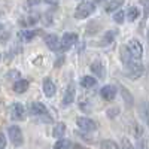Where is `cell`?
<instances>
[{
    "mask_svg": "<svg viewBox=\"0 0 149 149\" xmlns=\"http://www.w3.org/2000/svg\"><path fill=\"white\" fill-rule=\"evenodd\" d=\"M94 10H95L94 3H91V2H82L76 8V10H74V17H76L78 19H84L86 17H90Z\"/></svg>",
    "mask_w": 149,
    "mask_h": 149,
    "instance_id": "6da1fadb",
    "label": "cell"
},
{
    "mask_svg": "<svg viewBox=\"0 0 149 149\" xmlns=\"http://www.w3.org/2000/svg\"><path fill=\"white\" fill-rule=\"evenodd\" d=\"M125 66H127V73L125 74H127L128 78H131V79L140 78L142 74H143V72H145L143 66L139 63V61H131V63H128Z\"/></svg>",
    "mask_w": 149,
    "mask_h": 149,
    "instance_id": "7a4b0ae2",
    "label": "cell"
},
{
    "mask_svg": "<svg viewBox=\"0 0 149 149\" xmlns=\"http://www.w3.org/2000/svg\"><path fill=\"white\" fill-rule=\"evenodd\" d=\"M76 42H78V34L76 33H66L63 37H61L60 51H67V49H70Z\"/></svg>",
    "mask_w": 149,
    "mask_h": 149,
    "instance_id": "3957f363",
    "label": "cell"
},
{
    "mask_svg": "<svg viewBox=\"0 0 149 149\" xmlns=\"http://www.w3.org/2000/svg\"><path fill=\"white\" fill-rule=\"evenodd\" d=\"M8 133H9V139H10V142L14 143L15 146H21V145H22L24 139H22V133H21L19 127L12 125V127H9Z\"/></svg>",
    "mask_w": 149,
    "mask_h": 149,
    "instance_id": "277c9868",
    "label": "cell"
},
{
    "mask_svg": "<svg viewBox=\"0 0 149 149\" xmlns=\"http://www.w3.org/2000/svg\"><path fill=\"white\" fill-rule=\"evenodd\" d=\"M10 118L14 121H22L26 118V109L21 103H14L10 106Z\"/></svg>",
    "mask_w": 149,
    "mask_h": 149,
    "instance_id": "5b68a950",
    "label": "cell"
},
{
    "mask_svg": "<svg viewBox=\"0 0 149 149\" xmlns=\"http://www.w3.org/2000/svg\"><path fill=\"white\" fill-rule=\"evenodd\" d=\"M128 49H130V52H131L133 58H137V60H139V58L143 55V46H142V43H140L137 39L130 40V43H128Z\"/></svg>",
    "mask_w": 149,
    "mask_h": 149,
    "instance_id": "8992f818",
    "label": "cell"
},
{
    "mask_svg": "<svg viewBox=\"0 0 149 149\" xmlns=\"http://www.w3.org/2000/svg\"><path fill=\"white\" fill-rule=\"evenodd\" d=\"M76 124H78V127L84 131H94L97 128V124L90 118H78Z\"/></svg>",
    "mask_w": 149,
    "mask_h": 149,
    "instance_id": "52a82bcc",
    "label": "cell"
},
{
    "mask_svg": "<svg viewBox=\"0 0 149 149\" xmlns=\"http://www.w3.org/2000/svg\"><path fill=\"white\" fill-rule=\"evenodd\" d=\"M29 110H30V113H31V115H34V116H43V115H46V113H48L46 107H45L42 103H39V102L30 103Z\"/></svg>",
    "mask_w": 149,
    "mask_h": 149,
    "instance_id": "ba28073f",
    "label": "cell"
},
{
    "mask_svg": "<svg viewBox=\"0 0 149 149\" xmlns=\"http://www.w3.org/2000/svg\"><path fill=\"white\" fill-rule=\"evenodd\" d=\"M100 94H102V97L104 98V100L110 102V100H113L115 95H116V88L113 85H104L102 88V91H100Z\"/></svg>",
    "mask_w": 149,
    "mask_h": 149,
    "instance_id": "9c48e42d",
    "label": "cell"
},
{
    "mask_svg": "<svg viewBox=\"0 0 149 149\" xmlns=\"http://www.w3.org/2000/svg\"><path fill=\"white\" fill-rule=\"evenodd\" d=\"M45 43L51 51H60V40L55 34H48L45 37Z\"/></svg>",
    "mask_w": 149,
    "mask_h": 149,
    "instance_id": "30bf717a",
    "label": "cell"
},
{
    "mask_svg": "<svg viewBox=\"0 0 149 149\" xmlns=\"http://www.w3.org/2000/svg\"><path fill=\"white\" fill-rule=\"evenodd\" d=\"M43 93H45V95L46 97H52L54 94H55V85H54V82L51 81V78H45L43 79Z\"/></svg>",
    "mask_w": 149,
    "mask_h": 149,
    "instance_id": "8fae6325",
    "label": "cell"
},
{
    "mask_svg": "<svg viewBox=\"0 0 149 149\" xmlns=\"http://www.w3.org/2000/svg\"><path fill=\"white\" fill-rule=\"evenodd\" d=\"M27 90H29V81H26V79H19L14 84V91L18 93V94L26 93Z\"/></svg>",
    "mask_w": 149,
    "mask_h": 149,
    "instance_id": "7c38bea8",
    "label": "cell"
},
{
    "mask_svg": "<svg viewBox=\"0 0 149 149\" xmlns=\"http://www.w3.org/2000/svg\"><path fill=\"white\" fill-rule=\"evenodd\" d=\"M121 60H122L124 64H128V63H131V61H133V55L130 52L128 46H125V45L121 46Z\"/></svg>",
    "mask_w": 149,
    "mask_h": 149,
    "instance_id": "4fadbf2b",
    "label": "cell"
},
{
    "mask_svg": "<svg viewBox=\"0 0 149 149\" xmlns=\"http://www.w3.org/2000/svg\"><path fill=\"white\" fill-rule=\"evenodd\" d=\"M91 72L95 73L98 78H104V67H103V64L100 63V61H94V63L91 64Z\"/></svg>",
    "mask_w": 149,
    "mask_h": 149,
    "instance_id": "5bb4252c",
    "label": "cell"
},
{
    "mask_svg": "<svg viewBox=\"0 0 149 149\" xmlns=\"http://www.w3.org/2000/svg\"><path fill=\"white\" fill-rule=\"evenodd\" d=\"M37 34H42V31H40V30H24V31H21L18 36L22 37L24 40H31L33 37L37 36Z\"/></svg>",
    "mask_w": 149,
    "mask_h": 149,
    "instance_id": "9a60e30c",
    "label": "cell"
},
{
    "mask_svg": "<svg viewBox=\"0 0 149 149\" xmlns=\"http://www.w3.org/2000/svg\"><path fill=\"white\" fill-rule=\"evenodd\" d=\"M64 133H66V125L63 122H58V124H55V127H54V131H52V134H54V137H57V139H61L64 136Z\"/></svg>",
    "mask_w": 149,
    "mask_h": 149,
    "instance_id": "2e32d148",
    "label": "cell"
},
{
    "mask_svg": "<svg viewBox=\"0 0 149 149\" xmlns=\"http://www.w3.org/2000/svg\"><path fill=\"white\" fill-rule=\"evenodd\" d=\"M73 98H74V86L70 85L69 86V90L66 91L64 94V98H63V104H70L73 102Z\"/></svg>",
    "mask_w": 149,
    "mask_h": 149,
    "instance_id": "e0dca14e",
    "label": "cell"
},
{
    "mask_svg": "<svg viewBox=\"0 0 149 149\" xmlns=\"http://www.w3.org/2000/svg\"><path fill=\"white\" fill-rule=\"evenodd\" d=\"M140 116L146 121V124L149 125V103L148 102H143L140 104Z\"/></svg>",
    "mask_w": 149,
    "mask_h": 149,
    "instance_id": "ac0fdd59",
    "label": "cell"
},
{
    "mask_svg": "<svg viewBox=\"0 0 149 149\" xmlns=\"http://www.w3.org/2000/svg\"><path fill=\"white\" fill-rule=\"evenodd\" d=\"M81 85L84 86V88H94V86L97 85V81L93 76H85V78H82Z\"/></svg>",
    "mask_w": 149,
    "mask_h": 149,
    "instance_id": "d6986e66",
    "label": "cell"
},
{
    "mask_svg": "<svg viewBox=\"0 0 149 149\" xmlns=\"http://www.w3.org/2000/svg\"><path fill=\"white\" fill-rule=\"evenodd\" d=\"M124 3V0H113V2H109L107 6H106V10L107 12H115L119 6H122Z\"/></svg>",
    "mask_w": 149,
    "mask_h": 149,
    "instance_id": "ffe728a7",
    "label": "cell"
},
{
    "mask_svg": "<svg viewBox=\"0 0 149 149\" xmlns=\"http://www.w3.org/2000/svg\"><path fill=\"white\" fill-rule=\"evenodd\" d=\"M137 17H139V9L136 8V6L130 8L128 12H127V18H128L130 21H134V19H137Z\"/></svg>",
    "mask_w": 149,
    "mask_h": 149,
    "instance_id": "44dd1931",
    "label": "cell"
},
{
    "mask_svg": "<svg viewBox=\"0 0 149 149\" xmlns=\"http://www.w3.org/2000/svg\"><path fill=\"white\" fill-rule=\"evenodd\" d=\"M54 149H70V142L69 140H64V139H60L54 145Z\"/></svg>",
    "mask_w": 149,
    "mask_h": 149,
    "instance_id": "7402d4cb",
    "label": "cell"
},
{
    "mask_svg": "<svg viewBox=\"0 0 149 149\" xmlns=\"http://www.w3.org/2000/svg\"><path fill=\"white\" fill-rule=\"evenodd\" d=\"M102 149H119L118 145L113 142V140H103L102 145H100Z\"/></svg>",
    "mask_w": 149,
    "mask_h": 149,
    "instance_id": "603a6c76",
    "label": "cell"
},
{
    "mask_svg": "<svg viewBox=\"0 0 149 149\" xmlns=\"http://www.w3.org/2000/svg\"><path fill=\"white\" fill-rule=\"evenodd\" d=\"M124 17H125V12L116 10V12H115V15H113V19H115L118 24H122V22H124Z\"/></svg>",
    "mask_w": 149,
    "mask_h": 149,
    "instance_id": "cb8c5ba5",
    "label": "cell"
},
{
    "mask_svg": "<svg viewBox=\"0 0 149 149\" xmlns=\"http://www.w3.org/2000/svg\"><path fill=\"white\" fill-rule=\"evenodd\" d=\"M121 149H134V146L130 143L128 139H122V143H121Z\"/></svg>",
    "mask_w": 149,
    "mask_h": 149,
    "instance_id": "d4e9b609",
    "label": "cell"
},
{
    "mask_svg": "<svg viewBox=\"0 0 149 149\" xmlns=\"http://www.w3.org/2000/svg\"><path fill=\"white\" fill-rule=\"evenodd\" d=\"M122 94H124V98H125V102L128 100V104H131L133 103V98H131V94L125 90V88H122Z\"/></svg>",
    "mask_w": 149,
    "mask_h": 149,
    "instance_id": "484cf974",
    "label": "cell"
},
{
    "mask_svg": "<svg viewBox=\"0 0 149 149\" xmlns=\"http://www.w3.org/2000/svg\"><path fill=\"white\" fill-rule=\"evenodd\" d=\"M5 146H6V137L3 133H0V149H5Z\"/></svg>",
    "mask_w": 149,
    "mask_h": 149,
    "instance_id": "4316f807",
    "label": "cell"
},
{
    "mask_svg": "<svg viewBox=\"0 0 149 149\" xmlns=\"http://www.w3.org/2000/svg\"><path fill=\"white\" fill-rule=\"evenodd\" d=\"M143 5H145V18L149 14V0H143Z\"/></svg>",
    "mask_w": 149,
    "mask_h": 149,
    "instance_id": "83f0119b",
    "label": "cell"
},
{
    "mask_svg": "<svg viewBox=\"0 0 149 149\" xmlns=\"http://www.w3.org/2000/svg\"><path fill=\"white\" fill-rule=\"evenodd\" d=\"M118 113H119V110H118L116 107H113V109H112V110H109V116H113V115L116 116Z\"/></svg>",
    "mask_w": 149,
    "mask_h": 149,
    "instance_id": "f1b7e54d",
    "label": "cell"
},
{
    "mask_svg": "<svg viewBox=\"0 0 149 149\" xmlns=\"http://www.w3.org/2000/svg\"><path fill=\"white\" fill-rule=\"evenodd\" d=\"M9 78H19V73H18L17 70H12L10 74H9Z\"/></svg>",
    "mask_w": 149,
    "mask_h": 149,
    "instance_id": "f546056e",
    "label": "cell"
},
{
    "mask_svg": "<svg viewBox=\"0 0 149 149\" xmlns=\"http://www.w3.org/2000/svg\"><path fill=\"white\" fill-rule=\"evenodd\" d=\"M139 149H149L148 148V145H146V142L145 140H142L140 143H139Z\"/></svg>",
    "mask_w": 149,
    "mask_h": 149,
    "instance_id": "4dcf8cb0",
    "label": "cell"
},
{
    "mask_svg": "<svg viewBox=\"0 0 149 149\" xmlns=\"http://www.w3.org/2000/svg\"><path fill=\"white\" fill-rule=\"evenodd\" d=\"M39 3V0H29V5H37Z\"/></svg>",
    "mask_w": 149,
    "mask_h": 149,
    "instance_id": "1f68e13d",
    "label": "cell"
},
{
    "mask_svg": "<svg viewBox=\"0 0 149 149\" xmlns=\"http://www.w3.org/2000/svg\"><path fill=\"white\" fill-rule=\"evenodd\" d=\"M63 61H64V58H63V57L58 58V63H57V66H61V64H63Z\"/></svg>",
    "mask_w": 149,
    "mask_h": 149,
    "instance_id": "d6a6232c",
    "label": "cell"
},
{
    "mask_svg": "<svg viewBox=\"0 0 149 149\" xmlns=\"http://www.w3.org/2000/svg\"><path fill=\"white\" fill-rule=\"evenodd\" d=\"M45 2H48V3H57V0H45Z\"/></svg>",
    "mask_w": 149,
    "mask_h": 149,
    "instance_id": "836d02e7",
    "label": "cell"
},
{
    "mask_svg": "<svg viewBox=\"0 0 149 149\" xmlns=\"http://www.w3.org/2000/svg\"><path fill=\"white\" fill-rule=\"evenodd\" d=\"M95 2H98V3H100V2H106V0H95Z\"/></svg>",
    "mask_w": 149,
    "mask_h": 149,
    "instance_id": "e575fe53",
    "label": "cell"
},
{
    "mask_svg": "<svg viewBox=\"0 0 149 149\" xmlns=\"http://www.w3.org/2000/svg\"><path fill=\"white\" fill-rule=\"evenodd\" d=\"M148 40H149V30H148Z\"/></svg>",
    "mask_w": 149,
    "mask_h": 149,
    "instance_id": "d590c367",
    "label": "cell"
},
{
    "mask_svg": "<svg viewBox=\"0 0 149 149\" xmlns=\"http://www.w3.org/2000/svg\"><path fill=\"white\" fill-rule=\"evenodd\" d=\"M0 30H2V24H0Z\"/></svg>",
    "mask_w": 149,
    "mask_h": 149,
    "instance_id": "8d00e7d4",
    "label": "cell"
}]
</instances>
